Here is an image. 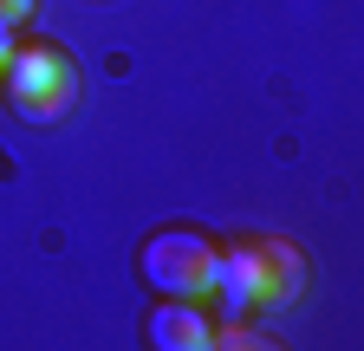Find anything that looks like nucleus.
Instances as JSON below:
<instances>
[{"mask_svg":"<svg viewBox=\"0 0 364 351\" xmlns=\"http://www.w3.org/2000/svg\"><path fill=\"white\" fill-rule=\"evenodd\" d=\"M299 280H306V260L287 241H235L221 247V274L208 299H221V319H241L254 306H287Z\"/></svg>","mask_w":364,"mask_h":351,"instance_id":"nucleus-1","label":"nucleus"},{"mask_svg":"<svg viewBox=\"0 0 364 351\" xmlns=\"http://www.w3.org/2000/svg\"><path fill=\"white\" fill-rule=\"evenodd\" d=\"M136 267H144L150 293H163V299H208L215 274H221V247L196 228H169V234L144 241Z\"/></svg>","mask_w":364,"mask_h":351,"instance_id":"nucleus-2","label":"nucleus"},{"mask_svg":"<svg viewBox=\"0 0 364 351\" xmlns=\"http://www.w3.org/2000/svg\"><path fill=\"white\" fill-rule=\"evenodd\" d=\"M7 98L33 124H59L78 104V65L59 46H14L7 59Z\"/></svg>","mask_w":364,"mask_h":351,"instance_id":"nucleus-3","label":"nucleus"},{"mask_svg":"<svg viewBox=\"0 0 364 351\" xmlns=\"http://www.w3.org/2000/svg\"><path fill=\"white\" fill-rule=\"evenodd\" d=\"M144 332L156 351H208L215 345V325L202 319V299H163Z\"/></svg>","mask_w":364,"mask_h":351,"instance_id":"nucleus-4","label":"nucleus"},{"mask_svg":"<svg viewBox=\"0 0 364 351\" xmlns=\"http://www.w3.org/2000/svg\"><path fill=\"white\" fill-rule=\"evenodd\" d=\"M14 33H20L14 20H0V72H7V59H14V46H20V39H14Z\"/></svg>","mask_w":364,"mask_h":351,"instance_id":"nucleus-5","label":"nucleus"},{"mask_svg":"<svg viewBox=\"0 0 364 351\" xmlns=\"http://www.w3.org/2000/svg\"><path fill=\"white\" fill-rule=\"evenodd\" d=\"M26 14H33V0H0V20H14V26H20Z\"/></svg>","mask_w":364,"mask_h":351,"instance_id":"nucleus-6","label":"nucleus"}]
</instances>
